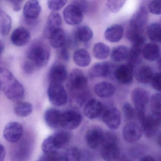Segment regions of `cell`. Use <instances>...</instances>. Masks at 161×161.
Listing matches in <instances>:
<instances>
[{
	"mask_svg": "<svg viewBox=\"0 0 161 161\" xmlns=\"http://www.w3.org/2000/svg\"><path fill=\"white\" fill-rule=\"evenodd\" d=\"M82 152L77 147H71L64 153V161H80Z\"/></svg>",
	"mask_w": 161,
	"mask_h": 161,
	"instance_id": "8d00e7d4",
	"label": "cell"
},
{
	"mask_svg": "<svg viewBox=\"0 0 161 161\" xmlns=\"http://www.w3.org/2000/svg\"><path fill=\"white\" fill-rule=\"evenodd\" d=\"M114 76L118 82L122 85H129L133 80L134 67L130 64L119 66L114 70Z\"/></svg>",
	"mask_w": 161,
	"mask_h": 161,
	"instance_id": "5bb4252c",
	"label": "cell"
},
{
	"mask_svg": "<svg viewBox=\"0 0 161 161\" xmlns=\"http://www.w3.org/2000/svg\"><path fill=\"white\" fill-rule=\"evenodd\" d=\"M63 24L60 15L56 12H53L49 16L44 31V36L48 39L51 35L57 30L61 29Z\"/></svg>",
	"mask_w": 161,
	"mask_h": 161,
	"instance_id": "d6986e66",
	"label": "cell"
},
{
	"mask_svg": "<svg viewBox=\"0 0 161 161\" xmlns=\"http://www.w3.org/2000/svg\"><path fill=\"white\" fill-rule=\"evenodd\" d=\"M48 39L53 47L60 48L65 44L67 37L64 30L60 29L53 32Z\"/></svg>",
	"mask_w": 161,
	"mask_h": 161,
	"instance_id": "f1b7e54d",
	"label": "cell"
},
{
	"mask_svg": "<svg viewBox=\"0 0 161 161\" xmlns=\"http://www.w3.org/2000/svg\"><path fill=\"white\" fill-rule=\"evenodd\" d=\"M35 67L29 61H26L23 65V70L28 74H31L35 70Z\"/></svg>",
	"mask_w": 161,
	"mask_h": 161,
	"instance_id": "f6af8a7d",
	"label": "cell"
},
{
	"mask_svg": "<svg viewBox=\"0 0 161 161\" xmlns=\"http://www.w3.org/2000/svg\"><path fill=\"white\" fill-rule=\"evenodd\" d=\"M23 128L19 122H9L5 126L3 130V137L7 141L15 144L20 141L23 136Z\"/></svg>",
	"mask_w": 161,
	"mask_h": 161,
	"instance_id": "30bf717a",
	"label": "cell"
},
{
	"mask_svg": "<svg viewBox=\"0 0 161 161\" xmlns=\"http://www.w3.org/2000/svg\"><path fill=\"white\" fill-rule=\"evenodd\" d=\"M147 35L151 41L160 43L161 40V25L157 23H153L147 28Z\"/></svg>",
	"mask_w": 161,
	"mask_h": 161,
	"instance_id": "d6a6232c",
	"label": "cell"
},
{
	"mask_svg": "<svg viewBox=\"0 0 161 161\" xmlns=\"http://www.w3.org/2000/svg\"><path fill=\"white\" fill-rule=\"evenodd\" d=\"M94 91L98 97L102 98H108L114 96L115 92V87L111 83L102 81L95 85Z\"/></svg>",
	"mask_w": 161,
	"mask_h": 161,
	"instance_id": "603a6c76",
	"label": "cell"
},
{
	"mask_svg": "<svg viewBox=\"0 0 161 161\" xmlns=\"http://www.w3.org/2000/svg\"><path fill=\"white\" fill-rule=\"evenodd\" d=\"M72 4L78 7L83 13H86L88 9L87 0H73Z\"/></svg>",
	"mask_w": 161,
	"mask_h": 161,
	"instance_id": "ee69618b",
	"label": "cell"
},
{
	"mask_svg": "<svg viewBox=\"0 0 161 161\" xmlns=\"http://www.w3.org/2000/svg\"><path fill=\"white\" fill-rule=\"evenodd\" d=\"M142 130L146 136L151 138L157 134L161 124L160 116L152 114L146 115L140 121Z\"/></svg>",
	"mask_w": 161,
	"mask_h": 161,
	"instance_id": "ba28073f",
	"label": "cell"
},
{
	"mask_svg": "<svg viewBox=\"0 0 161 161\" xmlns=\"http://www.w3.org/2000/svg\"><path fill=\"white\" fill-rule=\"evenodd\" d=\"M41 12V6L37 0H29L23 7V14L29 20L37 19Z\"/></svg>",
	"mask_w": 161,
	"mask_h": 161,
	"instance_id": "7402d4cb",
	"label": "cell"
},
{
	"mask_svg": "<svg viewBox=\"0 0 161 161\" xmlns=\"http://www.w3.org/2000/svg\"><path fill=\"white\" fill-rule=\"evenodd\" d=\"M68 0H48V6L52 12H56L61 10L67 3Z\"/></svg>",
	"mask_w": 161,
	"mask_h": 161,
	"instance_id": "ab89813d",
	"label": "cell"
},
{
	"mask_svg": "<svg viewBox=\"0 0 161 161\" xmlns=\"http://www.w3.org/2000/svg\"><path fill=\"white\" fill-rule=\"evenodd\" d=\"M153 75V71L151 68L146 65L138 67L135 72L136 80L138 82L142 84L150 82Z\"/></svg>",
	"mask_w": 161,
	"mask_h": 161,
	"instance_id": "484cf974",
	"label": "cell"
},
{
	"mask_svg": "<svg viewBox=\"0 0 161 161\" xmlns=\"http://www.w3.org/2000/svg\"><path fill=\"white\" fill-rule=\"evenodd\" d=\"M161 100L160 93L153 94L151 97L150 108L153 114L161 116Z\"/></svg>",
	"mask_w": 161,
	"mask_h": 161,
	"instance_id": "74e56055",
	"label": "cell"
},
{
	"mask_svg": "<svg viewBox=\"0 0 161 161\" xmlns=\"http://www.w3.org/2000/svg\"><path fill=\"white\" fill-rule=\"evenodd\" d=\"M126 0H107L106 6L113 13L119 12L126 2Z\"/></svg>",
	"mask_w": 161,
	"mask_h": 161,
	"instance_id": "f35d334b",
	"label": "cell"
},
{
	"mask_svg": "<svg viewBox=\"0 0 161 161\" xmlns=\"http://www.w3.org/2000/svg\"><path fill=\"white\" fill-rule=\"evenodd\" d=\"M60 51V55L61 58L64 61H67L69 60V54L68 50L67 47L65 44L63 47H61Z\"/></svg>",
	"mask_w": 161,
	"mask_h": 161,
	"instance_id": "bcb514c9",
	"label": "cell"
},
{
	"mask_svg": "<svg viewBox=\"0 0 161 161\" xmlns=\"http://www.w3.org/2000/svg\"><path fill=\"white\" fill-rule=\"evenodd\" d=\"M67 78L66 68L63 64L55 63L50 69L49 79L50 83L62 84Z\"/></svg>",
	"mask_w": 161,
	"mask_h": 161,
	"instance_id": "e0dca14e",
	"label": "cell"
},
{
	"mask_svg": "<svg viewBox=\"0 0 161 161\" xmlns=\"http://www.w3.org/2000/svg\"><path fill=\"white\" fill-rule=\"evenodd\" d=\"M9 1L13 4L14 10L18 12L21 9V5L23 0H9Z\"/></svg>",
	"mask_w": 161,
	"mask_h": 161,
	"instance_id": "7dc6e473",
	"label": "cell"
},
{
	"mask_svg": "<svg viewBox=\"0 0 161 161\" xmlns=\"http://www.w3.org/2000/svg\"><path fill=\"white\" fill-rule=\"evenodd\" d=\"M82 121V117L76 111L69 110L61 114L60 127L65 130H74L79 127Z\"/></svg>",
	"mask_w": 161,
	"mask_h": 161,
	"instance_id": "9c48e42d",
	"label": "cell"
},
{
	"mask_svg": "<svg viewBox=\"0 0 161 161\" xmlns=\"http://www.w3.org/2000/svg\"><path fill=\"white\" fill-rule=\"evenodd\" d=\"M64 19L67 24L75 26L80 24L83 19V13L73 4L67 6L63 13Z\"/></svg>",
	"mask_w": 161,
	"mask_h": 161,
	"instance_id": "2e32d148",
	"label": "cell"
},
{
	"mask_svg": "<svg viewBox=\"0 0 161 161\" xmlns=\"http://www.w3.org/2000/svg\"><path fill=\"white\" fill-rule=\"evenodd\" d=\"M104 132L101 128L98 126H93L89 128L85 135V141L87 146L92 149H95L100 147Z\"/></svg>",
	"mask_w": 161,
	"mask_h": 161,
	"instance_id": "8fae6325",
	"label": "cell"
},
{
	"mask_svg": "<svg viewBox=\"0 0 161 161\" xmlns=\"http://www.w3.org/2000/svg\"><path fill=\"white\" fill-rule=\"evenodd\" d=\"M143 48L132 46L130 49L129 50L128 57V64L134 67L141 60V55H142V51Z\"/></svg>",
	"mask_w": 161,
	"mask_h": 161,
	"instance_id": "d590c367",
	"label": "cell"
},
{
	"mask_svg": "<svg viewBox=\"0 0 161 161\" xmlns=\"http://www.w3.org/2000/svg\"><path fill=\"white\" fill-rule=\"evenodd\" d=\"M114 66L108 62L95 64L89 69V75L91 78H104L111 75Z\"/></svg>",
	"mask_w": 161,
	"mask_h": 161,
	"instance_id": "ac0fdd59",
	"label": "cell"
},
{
	"mask_svg": "<svg viewBox=\"0 0 161 161\" xmlns=\"http://www.w3.org/2000/svg\"><path fill=\"white\" fill-rule=\"evenodd\" d=\"M101 154L103 160L116 161L120 157V150L118 140L115 134L112 132H104L103 141L100 146Z\"/></svg>",
	"mask_w": 161,
	"mask_h": 161,
	"instance_id": "277c9868",
	"label": "cell"
},
{
	"mask_svg": "<svg viewBox=\"0 0 161 161\" xmlns=\"http://www.w3.org/2000/svg\"><path fill=\"white\" fill-rule=\"evenodd\" d=\"M122 111L126 120H131L133 119L135 115V111L130 103L128 102L124 103L122 105Z\"/></svg>",
	"mask_w": 161,
	"mask_h": 161,
	"instance_id": "60d3db41",
	"label": "cell"
},
{
	"mask_svg": "<svg viewBox=\"0 0 161 161\" xmlns=\"http://www.w3.org/2000/svg\"><path fill=\"white\" fill-rule=\"evenodd\" d=\"M6 155V150L3 145L0 144V161H3Z\"/></svg>",
	"mask_w": 161,
	"mask_h": 161,
	"instance_id": "681fc988",
	"label": "cell"
},
{
	"mask_svg": "<svg viewBox=\"0 0 161 161\" xmlns=\"http://www.w3.org/2000/svg\"><path fill=\"white\" fill-rule=\"evenodd\" d=\"M129 49L124 46H119L115 47L112 51L111 58L112 61L120 63L127 60Z\"/></svg>",
	"mask_w": 161,
	"mask_h": 161,
	"instance_id": "4dcf8cb0",
	"label": "cell"
},
{
	"mask_svg": "<svg viewBox=\"0 0 161 161\" xmlns=\"http://www.w3.org/2000/svg\"><path fill=\"white\" fill-rule=\"evenodd\" d=\"M122 135L126 142L129 143H135L141 138L142 129L136 122H130L124 126L122 130Z\"/></svg>",
	"mask_w": 161,
	"mask_h": 161,
	"instance_id": "9a60e30c",
	"label": "cell"
},
{
	"mask_svg": "<svg viewBox=\"0 0 161 161\" xmlns=\"http://www.w3.org/2000/svg\"><path fill=\"white\" fill-rule=\"evenodd\" d=\"M124 33L123 27L119 24H114L108 27L105 32L104 37L107 41L117 43L121 40Z\"/></svg>",
	"mask_w": 161,
	"mask_h": 161,
	"instance_id": "d4e9b609",
	"label": "cell"
},
{
	"mask_svg": "<svg viewBox=\"0 0 161 161\" xmlns=\"http://www.w3.org/2000/svg\"><path fill=\"white\" fill-rule=\"evenodd\" d=\"M102 119L105 125L112 130L117 129L121 123V115L118 109L110 107L103 110Z\"/></svg>",
	"mask_w": 161,
	"mask_h": 161,
	"instance_id": "7c38bea8",
	"label": "cell"
},
{
	"mask_svg": "<svg viewBox=\"0 0 161 161\" xmlns=\"http://www.w3.org/2000/svg\"><path fill=\"white\" fill-rule=\"evenodd\" d=\"M27 56L36 69H41L47 64L50 57V51L44 42L38 41L30 46L27 51Z\"/></svg>",
	"mask_w": 161,
	"mask_h": 161,
	"instance_id": "3957f363",
	"label": "cell"
},
{
	"mask_svg": "<svg viewBox=\"0 0 161 161\" xmlns=\"http://www.w3.org/2000/svg\"><path fill=\"white\" fill-rule=\"evenodd\" d=\"M74 63L78 66L86 67L90 64L91 59L89 53L84 49L77 50L73 55Z\"/></svg>",
	"mask_w": 161,
	"mask_h": 161,
	"instance_id": "83f0119b",
	"label": "cell"
},
{
	"mask_svg": "<svg viewBox=\"0 0 161 161\" xmlns=\"http://www.w3.org/2000/svg\"><path fill=\"white\" fill-rule=\"evenodd\" d=\"M142 55L146 60L149 62L156 61L160 57V47L154 43H149L143 47Z\"/></svg>",
	"mask_w": 161,
	"mask_h": 161,
	"instance_id": "4316f807",
	"label": "cell"
},
{
	"mask_svg": "<svg viewBox=\"0 0 161 161\" xmlns=\"http://www.w3.org/2000/svg\"><path fill=\"white\" fill-rule=\"evenodd\" d=\"M139 160V161H155V159L151 155H146L140 157Z\"/></svg>",
	"mask_w": 161,
	"mask_h": 161,
	"instance_id": "f907efd6",
	"label": "cell"
},
{
	"mask_svg": "<svg viewBox=\"0 0 161 161\" xmlns=\"http://www.w3.org/2000/svg\"><path fill=\"white\" fill-rule=\"evenodd\" d=\"M1 87H0V91H1Z\"/></svg>",
	"mask_w": 161,
	"mask_h": 161,
	"instance_id": "f5cc1de1",
	"label": "cell"
},
{
	"mask_svg": "<svg viewBox=\"0 0 161 161\" xmlns=\"http://www.w3.org/2000/svg\"><path fill=\"white\" fill-rule=\"evenodd\" d=\"M71 134L66 131H58L49 136L43 141L42 151L44 154L53 155L58 154L60 150L66 146L71 139Z\"/></svg>",
	"mask_w": 161,
	"mask_h": 161,
	"instance_id": "7a4b0ae2",
	"label": "cell"
},
{
	"mask_svg": "<svg viewBox=\"0 0 161 161\" xmlns=\"http://www.w3.org/2000/svg\"><path fill=\"white\" fill-rule=\"evenodd\" d=\"M92 30L88 26H84L79 28L75 34V38L77 41L83 43L89 42L93 37Z\"/></svg>",
	"mask_w": 161,
	"mask_h": 161,
	"instance_id": "1f68e13d",
	"label": "cell"
},
{
	"mask_svg": "<svg viewBox=\"0 0 161 161\" xmlns=\"http://www.w3.org/2000/svg\"><path fill=\"white\" fill-rule=\"evenodd\" d=\"M14 111L18 116L26 117L32 112V105L27 102H20L15 105Z\"/></svg>",
	"mask_w": 161,
	"mask_h": 161,
	"instance_id": "836d02e7",
	"label": "cell"
},
{
	"mask_svg": "<svg viewBox=\"0 0 161 161\" xmlns=\"http://www.w3.org/2000/svg\"><path fill=\"white\" fill-rule=\"evenodd\" d=\"M103 110V106L102 103L96 99H91L85 106L84 113L87 118L93 119L99 116Z\"/></svg>",
	"mask_w": 161,
	"mask_h": 161,
	"instance_id": "44dd1931",
	"label": "cell"
},
{
	"mask_svg": "<svg viewBox=\"0 0 161 161\" xmlns=\"http://www.w3.org/2000/svg\"><path fill=\"white\" fill-rule=\"evenodd\" d=\"M88 80L82 71L74 69L69 76L67 86L72 94V98L77 97L88 94L87 87Z\"/></svg>",
	"mask_w": 161,
	"mask_h": 161,
	"instance_id": "5b68a950",
	"label": "cell"
},
{
	"mask_svg": "<svg viewBox=\"0 0 161 161\" xmlns=\"http://www.w3.org/2000/svg\"><path fill=\"white\" fill-rule=\"evenodd\" d=\"M131 99L140 121L146 116V108L149 101V96L145 89L136 88L132 91Z\"/></svg>",
	"mask_w": 161,
	"mask_h": 161,
	"instance_id": "8992f818",
	"label": "cell"
},
{
	"mask_svg": "<svg viewBox=\"0 0 161 161\" xmlns=\"http://www.w3.org/2000/svg\"><path fill=\"white\" fill-rule=\"evenodd\" d=\"M148 19V14L145 7L140 6L133 14L130 22V28L143 31Z\"/></svg>",
	"mask_w": 161,
	"mask_h": 161,
	"instance_id": "4fadbf2b",
	"label": "cell"
},
{
	"mask_svg": "<svg viewBox=\"0 0 161 161\" xmlns=\"http://www.w3.org/2000/svg\"><path fill=\"white\" fill-rule=\"evenodd\" d=\"M149 12L153 14L159 15L161 13V0H153L148 5Z\"/></svg>",
	"mask_w": 161,
	"mask_h": 161,
	"instance_id": "b9f144b4",
	"label": "cell"
},
{
	"mask_svg": "<svg viewBox=\"0 0 161 161\" xmlns=\"http://www.w3.org/2000/svg\"><path fill=\"white\" fill-rule=\"evenodd\" d=\"M0 87L10 100L19 101L24 97L25 90L23 85L11 71L4 68H0Z\"/></svg>",
	"mask_w": 161,
	"mask_h": 161,
	"instance_id": "6da1fadb",
	"label": "cell"
},
{
	"mask_svg": "<svg viewBox=\"0 0 161 161\" xmlns=\"http://www.w3.org/2000/svg\"><path fill=\"white\" fill-rule=\"evenodd\" d=\"M4 49V45L3 42L0 40V57L1 56Z\"/></svg>",
	"mask_w": 161,
	"mask_h": 161,
	"instance_id": "816d5d0a",
	"label": "cell"
},
{
	"mask_svg": "<svg viewBox=\"0 0 161 161\" xmlns=\"http://www.w3.org/2000/svg\"><path fill=\"white\" fill-rule=\"evenodd\" d=\"M47 95L51 103L57 107L65 105L68 100L67 93L62 84H50Z\"/></svg>",
	"mask_w": 161,
	"mask_h": 161,
	"instance_id": "52a82bcc",
	"label": "cell"
},
{
	"mask_svg": "<svg viewBox=\"0 0 161 161\" xmlns=\"http://www.w3.org/2000/svg\"><path fill=\"white\" fill-rule=\"evenodd\" d=\"M12 21L10 16L0 9V34L5 36L10 33Z\"/></svg>",
	"mask_w": 161,
	"mask_h": 161,
	"instance_id": "f546056e",
	"label": "cell"
},
{
	"mask_svg": "<svg viewBox=\"0 0 161 161\" xmlns=\"http://www.w3.org/2000/svg\"><path fill=\"white\" fill-rule=\"evenodd\" d=\"M62 112L55 108H49L45 112L44 115L45 122L47 125L53 129L60 127Z\"/></svg>",
	"mask_w": 161,
	"mask_h": 161,
	"instance_id": "cb8c5ba5",
	"label": "cell"
},
{
	"mask_svg": "<svg viewBox=\"0 0 161 161\" xmlns=\"http://www.w3.org/2000/svg\"><path fill=\"white\" fill-rule=\"evenodd\" d=\"M153 88L156 91L160 92L161 89V76L160 72L153 74L150 80Z\"/></svg>",
	"mask_w": 161,
	"mask_h": 161,
	"instance_id": "7bdbcfd3",
	"label": "cell"
},
{
	"mask_svg": "<svg viewBox=\"0 0 161 161\" xmlns=\"http://www.w3.org/2000/svg\"><path fill=\"white\" fill-rule=\"evenodd\" d=\"M31 35L26 28L20 27L16 29L11 35L12 43L17 47H23L30 42Z\"/></svg>",
	"mask_w": 161,
	"mask_h": 161,
	"instance_id": "ffe728a7",
	"label": "cell"
},
{
	"mask_svg": "<svg viewBox=\"0 0 161 161\" xmlns=\"http://www.w3.org/2000/svg\"><path fill=\"white\" fill-rule=\"evenodd\" d=\"M110 49L106 44L103 43H97L93 48V53L95 58L98 60L106 59L110 54Z\"/></svg>",
	"mask_w": 161,
	"mask_h": 161,
	"instance_id": "e575fe53",
	"label": "cell"
},
{
	"mask_svg": "<svg viewBox=\"0 0 161 161\" xmlns=\"http://www.w3.org/2000/svg\"><path fill=\"white\" fill-rule=\"evenodd\" d=\"M140 149L141 148L138 147L132 149L130 153V156H133V157L139 156L141 154V153L143 152V150L141 151Z\"/></svg>",
	"mask_w": 161,
	"mask_h": 161,
	"instance_id": "c3c4849f",
	"label": "cell"
}]
</instances>
